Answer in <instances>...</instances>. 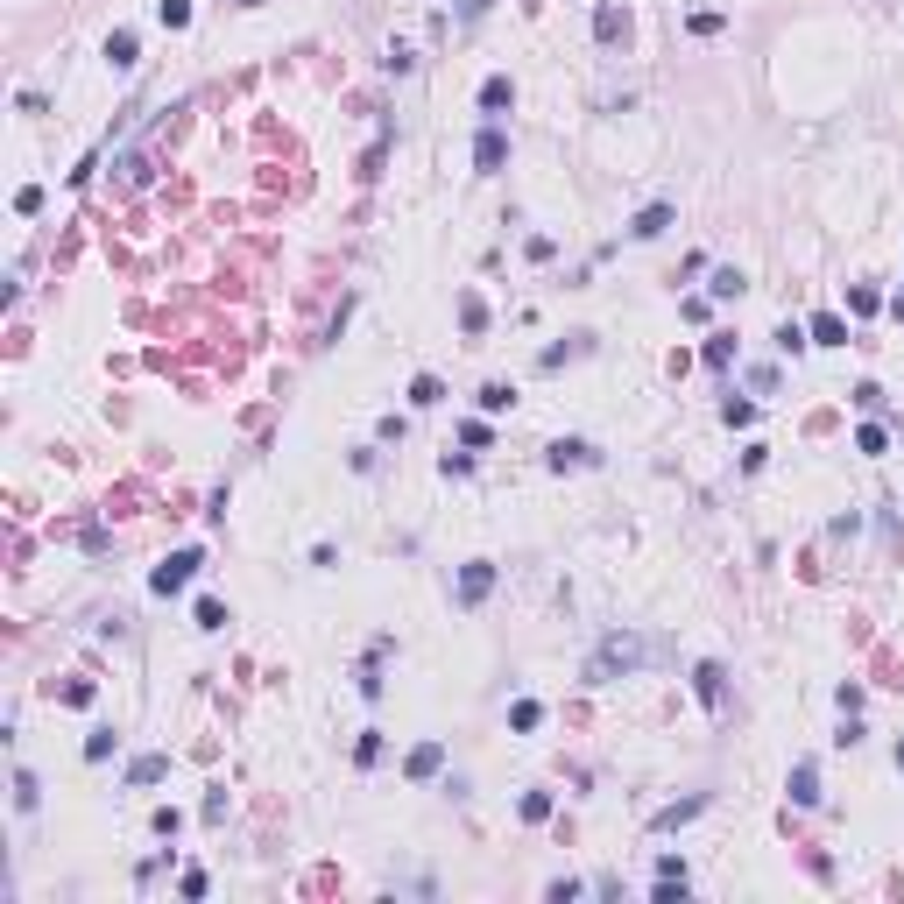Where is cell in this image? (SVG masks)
Masks as SVG:
<instances>
[{
	"label": "cell",
	"mask_w": 904,
	"mask_h": 904,
	"mask_svg": "<svg viewBox=\"0 0 904 904\" xmlns=\"http://www.w3.org/2000/svg\"><path fill=\"white\" fill-rule=\"evenodd\" d=\"M106 64L113 71H134V29H113L106 36Z\"/></svg>",
	"instance_id": "cell-10"
},
{
	"label": "cell",
	"mask_w": 904,
	"mask_h": 904,
	"mask_svg": "<svg viewBox=\"0 0 904 904\" xmlns=\"http://www.w3.org/2000/svg\"><path fill=\"white\" fill-rule=\"evenodd\" d=\"M156 21H163V29H184V21H191V0H156Z\"/></svg>",
	"instance_id": "cell-19"
},
{
	"label": "cell",
	"mask_w": 904,
	"mask_h": 904,
	"mask_svg": "<svg viewBox=\"0 0 904 904\" xmlns=\"http://www.w3.org/2000/svg\"><path fill=\"white\" fill-rule=\"evenodd\" d=\"M622 29H629V14H622L615 0H601V7H594V36H601V43H615Z\"/></svg>",
	"instance_id": "cell-13"
},
{
	"label": "cell",
	"mask_w": 904,
	"mask_h": 904,
	"mask_svg": "<svg viewBox=\"0 0 904 904\" xmlns=\"http://www.w3.org/2000/svg\"><path fill=\"white\" fill-rule=\"evenodd\" d=\"M898 770H904V742H898Z\"/></svg>",
	"instance_id": "cell-29"
},
{
	"label": "cell",
	"mask_w": 904,
	"mask_h": 904,
	"mask_svg": "<svg viewBox=\"0 0 904 904\" xmlns=\"http://www.w3.org/2000/svg\"><path fill=\"white\" fill-rule=\"evenodd\" d=\"M749 283H742V269H713V297H742Z\"/></svg>",
	"instance_id": "cell-20"
},
{
	"label": "cell",
	"mask_w": 904,
	"mask_h": 904,
	"mask_svg": "<svg viewBox=\"0 0 904 904\" xmlns=\"http://www.w3.org/2000/svg\"><path fill=\"white\" fill-rule=\"evenodd\" d=\"M891 311H898V318H904V297H898V304H891Z\"/></svg>",
	"instance_id": "cell-28"
},
{
	"label": "cell",
	"mask_w": 904,
	"mask_h": 904,
	"mask_svg": "<svg viewBox=\"0 0 904 904\" xmlns=\"http://www.w3.org/2000/svg\"><path fill=\"white\" fill-rule=\"evenodd\" d=\"M785 792H792V805H819V770L812 763H792V785Z\"/></svg>",
	"instance_id": "cell-8"
},
{
	"label": "cell",
	"mask_w": 904,
	"mask_h": 904,
	"mask_svg": "<svg viewBox=\"0 0 904 904\" xmlns=\"http://www.w3.org/2000/svg\"><path fill=\"white\" fill-rule=\"evenodd\" d=\"M410 403H417V410H438V403H445L438 375H417V382H410Z\"/></svg>",
	"instance_id": "cell-17"
},
{
	"label": "cell",
	"mask_w": 904,
	"mask_h": 904,
	"mask_svg": "<svg viewBox=\"0 0 904 904\" xmlns=\"http://www.w3.org/2000/svg\"><path fill=\"white\" fill-rule=\"evenodd\" d=\"M438 763H445V749H438V742H417V749H410V778H431Z\"/></svg>",
	"instance_id": "cell-15"
},
{
	"label": "cell",
	"mask_w": 904,
	"mask_h": 904,
	"mask_svg": "<svg viewBox=\"0 0 904 904\" xmlns=\"http://www.w3.org/2000/svg\"><path fill=\"white\" fill-rule=\"evenodd\" d=\"M199 629H226V607H219V601H199Z\"/></svg>",
	"instance_id": "cell-27"
},
{
	"label": "cell",
	"mask_w": 904,
	"mask_h": 904,
	"mask_svg": "<svg viewBox=\"0 0 904 904\" xmlns=\"http://www.w3.org/2000/svg\"><path fill=\"white\" fill-rule=\"evenodd\" d=\"M170 778V756H134L127 763V785H163Z\"/></svg>",
	"instance_id": "cell-12"
},
{
	"label": "cell",
	"mask_w": 904,
	"mask_h": 904,
	"mask_svg": "<svg viewBox=\"0 0 904 904\" xmlns=\"http://www.w3.org/2000/svg\"><path fill=\"white\" fill-rule=\"evenodd\" d=\"M721 417H728V424H756V403H742V396H728V403H721Z\"/></svg>",
	"instance_id": "cell-25"
},
{
	"label": "cell",
	"mask_w": 904,
	"mask_h": 904,
	"mask_svg": "<svg viewBox=\"0 0 904 904\" xmlns=\"http://www.w3.org/2000/svg\"><path fill=\"white\" fill-rule=\"evenodd\" d=\"M778 346H785V354H805V346H812V332H805V325H778Z\"/></svg>",
	"instance_id": "cell-24"
},
{
	"label": "cell",
	"mask_w": 904,
	"mask_h": 904,
	"mask_svg": "<svg viewBox=\"0 0 904 904\" xmlns=\"http://www.w3.org/2000/svg\"><path fill=\"white\" fill-rule=\"evenodd\" d=\"M700 812H706V799H679V805H664L650 827H657V834H672V827H686V819H700Z\"/></svg>",
	"instance_id": "cell-9"
},
{
	"label": "cell",
	"mask_w": 904,
	"mask_h": 904,
	"mask_svg": "<svg viewBox=\"0 0 904 904\" xmlns=\"http://www.w3.org/2000/svg\"><path fill=\"white\" fill-rule=\"evenodd\" d=\"M721 679H728L721 664H700V672H693V693H700L706 706H721Z\"/></svg>",
	"instance_id": "cell-14"
},
{
	"label": "cell",
	"mask_w": 904,
	"mask_h": 904,
	"mask_svg": "<svg viewBox=\"0 0 904 904\" xmlns=\"http://www.w3.org/2000/svg\"><path fill=\"white\" fill-rule=\"evenodd\" d=\"M474 163H481V177H495V170L509 163V142H502V127H495V120L481 127V142H474Z\"/></svg>",
	"instance_id": "cell-3"
},
{
	"label": "cell",
	"mask_w": 904,
	"mask_h": 904,
	"mask_svg": "<svg viewBox=\"0 0 904 904\" xmlns=\"http://www.w3.org/2000/svg\"><path fill=\"white\" fill-rule=\"evenodd\" d=\"M205 558L199 551H177V558H170V566H156V573H149V594H163V601H170V594H184V587H191V573H199Z\"/></svg>",
	"instance_id": "cell-2"
},
{
	"label": "cell",
	"mask_w": 904,
	"mask_h": 904,
	"mask_svg": "<svg viewBox=\"0 0 904 904\" xmlns=\"http://www.w3.org/2000/svg\"><path fill=\"white\" fill-rule=\"evenodd\" d=\"M509 403H516V389H509V382H488V389H481V410H488V417H495V410H509Z\"/></svg>",
	"instance_id": "cell-22"
},
{
	"label": "cell",
	"mask_w": 904,
	"mask_h": 904,
	"mask_svg": "<svg viewBox=\"0 0 904 904\" xmlns=\"http://www.w3.org/2000/svg\"><path fill=\"white\" fill-rule=\"evenodd\" d=\"M805 332H812V346H848V325H841L834 311H819V318H812Z\"/></svg>",
	"instance_id": "cell-11"
},
{
	"label": "cell",
	"mask_w": 904,
	"mask_h": 904,
	"mask_svg": "<svg viewBox=\"0 0 904 904\" xmlns=\"http://www.w3.org/2000/svg\"><path fill=\"white\" fill-rule=\"evenodd\" d=\"M509 106H516V86H509V78H488V86H481V113H488V120H502Z\"/></svg>",
	"instance_id": "cell-7"
},
{
	"label": "cell",
	"mask_w": 904,
	"mask_h": 904,
	"mask_svg": "<svg viewBox=\"0 0 904 904\" xmlns=\"http://www.w3.org/2000/svg\"><path fill=\"white\" fill-rule=\"evenodd\" d=\"M643 664V643H629V636H607L601 650H594V664H587V679H615V672H636Z\"/></svg>",
	"instance_id": "cell-1"
},
{
	"label": "cell",
	"mask_w": 904,
	"mask_h": 904,
	"mask_svg": "<svg viewBox=\"0 0 904 904\" xmlns=\"http://www.w3.org/2000/svg\"><path fill=\"white\" fill-rule=\"evenodd\" d=\"M233 7H255V0H233Z\"/></svg>",
	"instance_id": "cell-30"
},
{
	"label": "cell",
	"mask_w": 904,
	"mask_h": 904,
	"mask_svg": "<svg viewBox=\"0 0 904 904\" xmlns=\"http://www.w3.org/2000/svg\"><path fill=\"white\" fill-rule=\"evenodd\" d=\"M14 812H36V778L29 770H14Z\"/></svg>",
	"instance_id": "cell-23"
},
{
	"label": "cell",
	"mask_w": 904,
	"mask_h": 904,
	"mask_svg": "<svg viewBox=\"0 0 904 904\" xmlns=\"http://www.w3.org/2000/svg\"><path fill=\"white\" fill-rule=\"evenodd\" d=\"M113 742H120L113 728H93V735H86V763H106V756H113Z\"/></svg>",
	"instance_id": "cell-18"
},
{
	"label": "cell",
	"mask_w": 904,
	"mask_h": 904,
	"mask_svg": "<svg viewBox=\"0 0 904 904\" xmlns=\"http://www.w3.org/2000/svg\"><path fill=\"white\" fill-rule=\"evenodd\" d=\"M544 460L566 474V467H594V445L587 438H558V445H544Z\"/></svg>",
	"instance_id": "cell-4"
},
{
	"label": "cell",
	"mask_w": 904,
	"mask_h": 904,
	"mask_svg": "<svg viewBox=\"0 0 904 904\" xmlns=\"http://www.w3.org/2000/svg\"><path fill=\"white\" fill-rule=\"evenodd\" d=\"M488 587H495V566H488V558H474V566L460 573V601H467V607L488 601Z\"/></svg>",
	"instance_id": "cell-5"
},
{
	"label": "cell",
	"mask_w": 904,
	"mask_h": 904,
	"mask_svg": "<svg viewBox=\"0 0 904 904\" xmlns=\"http://www.w3.org/2000/svg\"><path fill=\"white\" fill-rule=\"evenodd\" d=\"M728 361H735V339L713 332V339H706V368H728Z\"/></svg>",
	"instance_id": "cell-21"
},
{
	"label": "cell",
	"mask_w": 904,
	"mask_h": 904,
	"mask_svg": "<svg viewBox=\"0 0 904 904\" xmlns=\"http://www.w3.org/2000/svg\"><path fill=\"white\" fill-rule=\"evenodd\" d=\"M537 721H544V700H516L509 706V728H516V735H530Z\"/></svg>",
	"instance_id": "cell-16"
},
{
	"label": "cell",
	"mask_w": 904,
	"mask_h": 904,
	"mask_svg": "<svg viewBox=\"0 0 904 904\" xmlns=\"http://www.w3.org/2000/svg\"><path fill=\"white\" fill-rule=\"evenodd\" d=\"M664 226H672V205H664V199H657V205H643V212L629 219V233H636V240H657Z\"/></svg>",
	"instance_id": "cell-6"
},
{
	"label": "cell",
	"mask_w": 904,
	"mask_h": 904,
	"mask_svg": "<svg viewBox=\"0 0 904 904\" xmlns=\"http://www.w3.org/2000/svg\"><path fill=\"white\" fill-rule=\"evenodd\" d=\"M177 827H184V812H177V805H156V834H163V841H170V834H177Z\"/></svg>",
	"instance_id": "cell-26"
}]
</instances>
